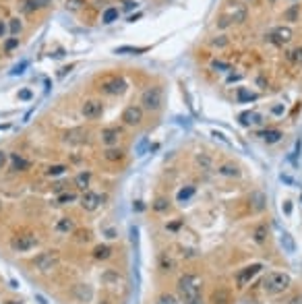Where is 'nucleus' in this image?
Listing matches in <instances>:
<instances>
[{
  "label": "nucleus",
  "mask_w": 302,
  "mask_h": 304,
  "mask_svg": "<svg viewBox=\"0 0 302 304\" xmlns=\"http://www.w3.org/2000/svg\"><path fill=\"white\" fill-rule=\"evenodd\" d=\"M259 139H261L263 143H267V145H273V143H279L284 139V133L279 128H265V130H261V133L257 135Z\"/></svg>",
  "instance_id": "nucleus-14"
},
{
  "label": "nucleus",
  "mask_w": 302,
  "mask_h": 304,
  "mask_svg": "<svg viewBox=\"0 0 302 304\" xmlns=\"http://www.w3.org/2000/svg\"><path fill=\"white\" fill-rule=\"evenodd\" d=\"M91 240V232L89 230H81L79 232V242H89Z\"/></svg>",
  "instance_id": "nucleus-45"
},
{
  "label": "nucleus",
  "mask_w": 302,
  "mask_h": 304,
  "mask_svg": "<svg viewBox=\"0 0 302 304\" xmlns=\"http://www.w3.org/2000/svg\"><path fill=\"white\" fill-rule=\"evenodd\" d=\"M39 244V238L33 232H19L11 238V248L15 252H27Z\"/></svg>",
  "instance_id": "nucleus-7"
},
{
  "label": "nucleus",
  "mask_w": 302,
  "mask_h": 304,
  "mask_svg": "<svg viewBox=\"0 0 302 304\" xmlns=\"http://www.w3.org/2000/svg\"><path fill=\"white\" fill-rule=\"evenodd\" d=\"M79 199V194L75 190H67V192H60L58 194V205H71Z\"/></svg>",
  "instance_id": "nucleus-30"
},
{
  "label": "nucleus",
  "mask_w": 302,
  "mask_h": 304,
  "mask_svg": "<svg viewBox=\"0 0 302 304\" xmlns=\"http://www.w3.org/2000/svg\"><path fill=\"white\" fill-rule=\"evenodd\" d=\"M257 122H261V116H259V114H255V112L240 114V124L242 126H250V124H257Z\"/></svg>",
  "instance_id": "nucleus-31"
},
{
  "label": "nucleus",
  "mask_w": 302,
  "mask_h": 304,
  "mask_svg": "<svg viewBox=\"0 0 302 304\" xmlns=\"http://www.w3.org/2000/svg\"><path fill=\"white\" fill-rule=\"evenodd\" d=\"M228 43H230V39H228L226 35H218V37H213V39L209 41V46H211V48H226Z\"/></svg>",
  "instance_id": "nucleus-37"
},
{
  "label": "nucleus",
  "mask_w": 302,
  "mask_h": 304,
  "mask_svg": "<svg viewBox=\"0 0 302 304\" xmlns=\"http://www.w3.org/2000/svg\"><path fill=\"white\" fill-rule=\"evenodd\" d=\"M75 67V64H69V67H64V69H60V73H58V77H64V75H67L71 69Z\"/></svg>",
  "instance_id": "nucleus-50"
},
{
  "label": "nucleus",
  "mask_w": 302,
  "mask_h": 304,
  "mask_svg": "<svg viewBox=\"0 0 302 304\" xmlns=\"http://www.w3.org/2000/svg\"><path fill=\"white\" fill-rule=\"evenodd\" d=\"M236 99H238L240 104H250V102L259 99V93L246 89V87H238V89H236Z\"/></svg>",
  "instance_id": "nucleus-21"
},
{
  "label": "nucleus",
  "mask_w": 302,
  "mask_h": 304,
  "mask_svg": "<svg viewBox=\"0 0 302 304\" xmlns=\"http://www.w3.org/2000/svg\"><path fill=\"white\" fill-rule=\"evenodd\" d=\"M27 64H29L27 60H23V62H21V64H17V67H15L13 71H11V75H21V73H23V71L27 69Z\"/></svg>",
  "instance_id": "nucleus-44"
},
{
  "label": "nucleus",
  "mask_w": 302,
  "mask_h": 304,
  "mask_svg": "<svg viewBox=\"0 0 302 304\" xmlns=\"http://www.w3.org/2000/svg\"><path fill=\"white\" fill-rule=\"evenodd\" d=\"M104 160H106V162H112V164L122 162V160H124V149H118V147H106V149H104Z\"/></svg>",
  "instance_id": "nucleus-20"
},
{
  "label": "nucleus",
  "mask_w": 302,
  "mask_h": 304,
  "mask_svg": "<svg viewBox=\"0 0 302 304\" xmlns=\"http://www.w3.org/2000/svg\"><path fill=\"white\" fill-rule=\"evenodd\" d=\"M15 48H19V37H9V39L5 41V52L9 54V52H13Z\"/></svg>",
  "instance_id": "nucleus-41"
},
{
  "label": "nucleus",
  "mask_w": 302,
  "mask_h": 304,
  "mask_svg": "<svg viewBox=\"0 0 302 304\" xmlns=\"http://www.w3.org/2000/svg\"><path fill=\"white\" fill-rule=\"evenodd\" d=\"M58 265H60V255L56 250H44L33 259V267L39 273H52L54 269H58Z\"/></svg>",
  "instance_id": "nucleus-6"
},
{
  "label": "nucleus",
  "mask_w": 302,
  "mask_h": 304,
  "mask_svg": "<svg viewBox=\"0 0 302 304\" xmlns=\"http://www.w3.org/2000/svg\"><path fill=\"white\" fill-rule=\"evenodd\" d=\"M73 296L79 300V302H89L93 298V290L89 284H77L73 288Z\"/></svg>",
  "instance_id": "nucleus-15"
},
{
  "label": "nucleus",
  "mask_w": 302,
  "mask_h": 304,
  "mask_svg": "<svg viewBox=\"0 0 302 304\" xmlns=\"http://www.w3.org/2000/svg\"><path fill=\"white\" fill-rule=\"evenodd\" d=\"M147 50H149L147 46H120V48L114 50V54H135V56H139Z\"/></svg>",
  "instance_id": "nucleus-27"
},
{
  "label": "nucleus",
  "mask_w": 302,
  "mask_h": 304,
  "mask_svg": "<svg viewBox=\"0 0 302 304\" xmlns=\"http://www.w3.org/2000/svg\"><path fill=\"white\" fill-rule=\"evenodd\" d=\"M248 17V9L242 5V3H234V5H228L224 9V13L220 15V21L218 25L220 27H230V25H240L244 23Z\"/></svg>",
  "instance_id": "nucleus-4"
},
{
  "label": "nucleus",
  "mask_w": 302,
  "mask_h": 304,
  "mask_svg": "<svg viewBox=\"0 0 302 304\" xmlns=\"http://www.w3.org/2000/svg\"><path fill=\"white\" fill-rule=\"evenodd\" d=\"M81 114H83V118H87V120H97V118L104 114V104H102V99H95V97L85 99L83 106H81Z\"/></svg>",
  "instance_id": "nucleus-10"
},
{
  "label": "nucleus",
  "mask_w": 302,
  "mask_h": 304,
  "mask_svg": "<svg viewBox=\"0 0 302 304\" xmlns=\"http://www.w3.org/2000/svg\"><path fill=\"white\" fill-rule=\"evenodd\" d=\"M156 304H178V302H176V296H172V294H162V296H158Z\"/></svg>",
  "instance_id": "nucleus-40"
},
{
  "label": "nucleus",
  "mask_w": 302,
  "mask_h": 304,
  "mask_svg": "<svg viewBox=\"0 0 302 304\" xmlns=\"http://www.w3.org/2000/svg\"><path fill=\"white\" fill-rule=\"evenodd\" d=\"M7 33H9V23H7V21L0 19V39H5V37H7Z\"/></svg>",
  "instance_id": "nucleus-46"
},
{
  "label": "nucleus",
  "mask_w": 302,
  "mask_h": 304,
  "mask_svg": "<svg viewBox=\"0 0 302 304\" xmlns=\"http://www.w3.org/2000/svg\"><path fill=\"white\" fill-rule=\"evenodd\" d=\"M178 294L184 304H203V279L197 273H184L178 277Z\"/></svg>",
  "instance_id": "nucleus-1"
},
{
  "label": "nucleus",
  "mask_w": 302,
  "mask_h": 304,
  "mask_svg": "<svg viewBox=\"0 0 302 304\" xmlns=\"http://www.w3.org/2000/svg\"><path fill=\"white\" fill-rule=\"evenodd\" d=\"M19 97H21V99H31V91H27V89H23V91H21V93H19Z\"/></svg>",
  "instance_id": "nucleus-49"
},
{
  "label": "nucleus",
  "mask_w": 302,
  "mask_h": 304,
  "mask_svg": "<svg viewBox=\"0 0 302 304\" xmlns=\"http://www.w3.org/2000/svg\"><path fill=\"white\" fill-rule=\"evenodd\" d=\"M286 60L290 64H294V67H300V64H302V46H296V48L288 50L286 52Z\"/></svg>",
  "instance_id": "nucleus-24"
},
{
  "label": "nucleus",
  "mask_w": 302,
  "mask_h": 304,
  "mask_svg": "<svg viewBox=\"0 0 302 304\" xmlns=\"http://www.w3.org/2000/svg\"><path fill=\"white\" fill-rule=\"evenodd\" d=\"M112 257V246H108V244H97L93 248V259L95 261H106V259H110Z\"/></svg>",
  "instance_id": "nucleus-25"
},
{
  "label": "nucleus",
  "mask_w": 302,
  "mask_h": 304,
  "mask_svg": "<svg viewBox=\"0 0 302 304\" xmlns=\"http://www.w3.org/2000/svg\"><path fill=\"white\" fill-rule=\"evenodd\" d=\"M7 166V154H5V151H0V170H3Z\"/></svg>",
  "instance_id": "nucleus-48"
},
{
  "label": "nucleus",
  "mask_w": 302,
  "mask_h": 304,
  "mask_svg": "<svg viewBox=\"0 0 302 304\" xmlns=\"http://www.w3.org/2000/svg\"><path fill=\"white\" fill-rule=\"evenodd\" d=\"M54 230L62 236H69V234L75 232V220L73 217H60V220L56 222V226H54Z\"/></svg>",
  "instance_id": "nucleus-16"
},
{
  "label": "nucleus",
  "mask_w": 302,
  "mask_h": 304,
  "mask_svg": "<svg viewBox=\"0 0 302 304\" xmlns=\"http://www.w3.org/2000/svg\"><path fill=\"white\" fill-rule=\"evenodd\" d=\"M282 246H284L288 252H296V242H294V238H292L288 232L282 234Z\"/></svg>",
  "instance_id": "nucleus-33"
},
{
  "label": "nucleus",
  "mask_w": 302,
  "mask_h": 304,
  "mask_svg": "<svg viewBox=\"0 0 302 304\" xmlns=\"http://www.w3.org/2000/svg\"><path fill=\"white\" fill-rule=\"evenodd\" d=\"M143 116H145V110L141 106H126L124 110H122V116H120V120H122V124H126V126H139L141 122H143Z\"/></svg>",
  "instance_id": "nucleus-9"
},
{
  "label": "nucleus",
  "mask_w": 302,
  "mask_h": 304,
  "mask_svg": "<svg viewBox=\"0 0 302 304\" xmlns=\"http://www.w3.org/2000/svg\"><path fill=\"white\" fill-rule=\"evenodd\" d=\"M192 194H195V186H186V188H182V190H178V201L180 203H186Z\"/></svg>",
  "instance_id": "nucleus-36"
},
{
  "label": "nucleus",
  "mask_w": 302,
  "mask_h": 304,
  "mask_svg": "<svg viewBox=\"0 0 302 304\" xmlns=\"http://www.w3.org/2000/svg\"><path fill=\"white\" fill-rule=\"evenodd\" d=\"M106 201V197L104 194H97V192H93V190H83V194L79 197V203H81V207L85 209V211H95L102 203Z\"/></svg>",
  "instance_id": "nucleus-12"
},
{
  "label": "nucleus",
  "mask_w": 302,
  "mask_h": 304,
  "mask_svg": "<svg viewBox=\"0 0 302 304\" xmlns=\"http://www.w3.org/2000/svg\"><path fill=\"white\" fill-rule=\"evenodd\" d=\"M298 11H300V5L296 3V5H292V9H288L286 13H284V19H288V21H296V17H298Z\"/></svg>",
  "instance_id": "nucleus-39"
},
{
  "label": "nucleus",
  "mask_w": 302,
  "mask_h": 304,
  "mask_svg": "<svg viewBox=\"0 0 302 304\" xmlns=\"http://www.w3.org/2000/svg\"><path fill=\"white\" fill-rule=\"evenodd\" d=\"M5 304H21V302H17V300H9V302H5Z\"/></svg>",
  "instance_id": "nucleus-52"
},
{
  "label": "nucleus",
  "mask_w": 302,
  "mask_h": 304,
  "mask_svg": "<svg viewBox=\"0 0 302 304\" xmlns=\"http://www.w3.org/2000/svg\"><path fill=\"white\" fill-rule=\"evenodd\" d=\"M118 17H120V11H118L116 7H110V9L104 11L102 23H104V25H110V23H114V21H118Z\"/></svg>",
  "instance_id": "nucleus-26"
},
{
  "label": "nucleus",
  "mask_w": 302,
  "mask_h": 304,
  "mask_svg": "<svg viewBox=\"0 0 302 304\" xmlns=\"http://www.w3.org/2000/svg\"><path fill=\"white\" fill-rule=\"evenodd\" d=\"M19 11H21V13H25V15L37 13V9H35V5H33V0H21V3H19Z\"/></svg>",
  "instance_id": "nucleus-34"
},
{
  "label": "nucleus",
  "mask_w": 302,
  "mask_h": 304,
  "mask_svg": "<svg viewBox=\"0 0 302 304\" xmlns=\"http://www.w3.org/2000/svg\"><path fill=\"white\" fill-rule=\"evenodd\" d=\"M261 271H263V263H250V265L242 267L238 273H236V288L244 290Z\"/></svg>",
  "instance_id": "nucleus-8"
},
{
  "label": "nucleus",
  "mask_w": 302,
  "mask_h": 304,
  "mask_svg": "<svg viewBox=\"0 0 302 304\" xmlns=\"http://www.w3.org/2000/svg\"><path fill=\"white\" fill-rule=\"evenodd\" d=\"M33 5H35L37 11H44V9H48L52 5V0H33Z\"/></svg>",
  "instance_id": "nucleus-43"
},
{
  "label": "nucleus",
  "mask_w": 302,
  "mask_h": 304,
  "mask_svg": "<svg viewBox=\"0 0 302 304\" xmlns=\"http://www.w3.org/2000/svg\"><path fill=\"white\" fill-rule=\"evenodd\" d=\"M290 304H302V296H294V298L290 300Z\"/></svg>",
  "instance_id": "nucleus-51"
},
{
  "label": "nucleus",
  "mask_w": 302,
  "mask_h": 304,
  "mask_svg": "<svg viewBox=\"0 0 302 304\" xmlns=\"http://www.w3.org/2000/svg\"><path fill=\"white\" fill-rule=\"evenodd\" d=\"M0 211H3V201H0Z\"/></svg>",
  "instance_id": "nucleus-55"
},
{
  "label": "nucleus",
  "mask_w": 302,
  "mask_h": 304,
  "mask_svg": "<svg viewBox=\"0 0 302 304\" xmlns=\"http://www.w3.org/2000/svg\"><path fill=\"white\" fill-rule=\"evenodd\" d=\"M164 104V91L160 85H151L141 93V108L147 112H158Z\"/></svg>",
  "instance_id": "nucleus-5"
},
{
  "label": "nucleus",
  "mask_w": 302,
  "mask_h": 304,
  "mask_svg": "<svg viewBox=\"0 0 302 304\" xmlns=\"http://www.w3.org/2000/svg\"><path fill=\"white\" fill-rule=\"evenodd\" d=\"M126 89H128V83L122 75H104L97 79V91L102 95L116 97V95H122Z\"/></svg>",
  "instance_id": "nucleus-3"
},
{
  "label": "nucleus",
  "mask_w": 302,
  "mask_h": 304,
  "mask_svg": "<svg viewBox=\"0 0 302 304\" xmlns=\"http://www.w3.org/2000/svg\"><path fill=\"white\" fill-rule=\"evenodd\" d=\"M120 139H122V128H118V126H106L99 133V141L106 147H116Z\"/></svg>",
  "instance_id": "nucleus-13"
},
{
  "label": "nucleus",
  "mask_w": 302,
  "mask_h": 304,
  "mask_svg": "<svg viewBox=\"0 0 302 304\" xmlns=\"http://www.w3.org/2000/svg\"><path fill=\"white\" fill-rule=\"evenodd\" d=\"M85 5V0H64V9L67 11H79Z\"/></svg>",
  "instance_id": "nucleus-38"
},
{
  "label": "nucleus",
  "mask_w": 302,
  "mask_h": 304,
  "mask_svg": "<svg viewBox=\"0 0 302 304\" xmlns=\"http://www.w3.org/2000/svg\"><path fill=\"white\" fill-rule=\"evenodd\" d=\"M31 168V162L25 160L23 156H19V154H11V170L13 172H27Z\"/></svg>",
  "instance_id": "nucleus-18"
},
{
  "label": "nucleus",
  "mask_w": 302,
  "mask_h": 304,
  "mask_svg": "<svg viewBox=\"0 0 302 304\" xmlns=\"http://www.w3.org/2000/svg\"><path fill=\"white\" fill-rule=\"evenodd\" d=\"M151 207H154V211L162 213V211H168V209H170V201H168V199H164V197H160V199H156V201H154V205H151Z\"/></svg>",
  "instance_id": "nucleus-35"
},
{
  "label": "nucleus",
  "mask_w": 302,
  "mask_h": 304,
  "mask_svg": "<svg viewBox=\"0 0 302 304\" xmlns=\"http://www.w3.org/2000/svg\"><path fill=\"white\" fill-rule=\"evenodd\" d=\"M248 201H250L253 211H263V209H265V203H267V197H265L261 190H253L250 197H248Z\"/></svg>",
  "instance_id": "nucleus-19"
},
{
  "label": "nucleus",
  "mask_w": 302,
  "mask_h": 304,
  "mask_svg": "<svg viewBox=\"0 0 302 304\" xmlns=\"http://www.w3.org/2000/svg\"><path fill=\"white\" fill-rule=\"evenodd\" d=\"M290 3H292V5H296V3H298V0H290Z\"/></svg>",
  "instance_id": "nucleus-54"
},
{
  "label": "nucleus",
  "mask_w": 302,
  "mask_h": 304,
  "mask_svg": "<svg viewBox=\"0 0 302 304\" xmlns=\"http://www.w3.org/2000/svg\"><path fill=\"white\" fill-rule=\"evenodd\" d=\"M67 170H69V166H64V164H52V166L46 168V176L56 178V176H62Z\"/></svg>",
  "instance_id": "nucleus-29"
},
{
  "label": "nucleus",
  "mask_w": 302,
  "mask_h": 304,
  "mask_svg": "<svg viewBox=\"0 0 302 304\" xmlns=\"http://www.w3.org/2000/svg\"><path fill=\"white\" fill-rule=\"evenodd\" d=\"M21 31H23V23H21V19H19V17L9 19V33L15 37V35H19Z\"/></svg>",
  "instance_id": "nucleus-32"
},
{
  "label": "nucleus",
  "mask_w": 302,
  "mask_h": 304,
  "mask_svg": "<svg viewBox=\"0 0 302 304\" xmlns=\"http://www.w3.org/2000/svg\"><path fill=\"white\" fill-rule=\"evenodd\" d=\"M211 302H213V304H230V302H232V294H230L228 290L220 288V290H215V292L211 294Z\"/></svg>",
  "instance_id": "nucleus-23"
},
{
  "label": "nucleus",
  "mask_w": 302,
  "mask_h": 304,
  "mask_svg": "<svg viewBox=\"0 0 302 304\" xmlns=\"http://www.w3.org/2000/svg\"><path fill=\"white\" fill-rule=\"evenodd\" d=\"M89 182H91V172L89 170H83L75 176V186L79 190H87L89 188Z\"/></svg>",
  "instance_id": "nucleus-22"
},
{
  "label": "nucleus",
  "mask_w": 302,
  "mask_h": 304,
  "mask_svg": "<svg viewBox=\"0 0 302 304\" xmlns=\"http://www.w3.org/2000/svg\"><path fill=\"white\" fill-rule=\"evenodd\" d=\"M218 174L220 176H226V178H240V168L236 166V164H232V162H226V164H222L220 168H218Z\"/></svg>",
  "instance_id": "nucleus-17"
},
{
  "label": "nucleus",
  "mask_w": 302,
  "mask_h": 304,
  "mask_svg": "<svg viewBox=\"0 0 302 304\" xmlns=\"http://www.w3.org/2000/svg\"><path fill=\"white\" fill-rule=\"evenodd\" d=\"M267 234H269V230H267V226H265V224L257 226V228H255V232H253L255 242H257V244H263V242L267 240Z\"/></svg>",
  "instance_id": "nucleus-28"
},
{
  "label": "nucleus",
  "mask_w": 302,
  "mask_h": 304,
  "mask_svg": "<svg viewBox=\"0 0 302 304\" xmlns=\"http://www.w3.org/2000/svg\"><path fill=\"white\" fill-rule=\"evenodd\" d=\"M99 304H110V302H108V300H102V302H99Z\"/></svg>",
  "instance_id": "nucleus-53"
},
{
  "label": "nucleus",
  "mask_w": 302,
  "mask_h": 304,
  "mask_svg": "<svg viewBox=\"0 0 302 304\" xmlns=\"http://www.w3.org/2000/svg\"><path fill=\"white\" fill-rule=\"evenodd\" d=\"M267 37H269V41L273 43V46H279V48H284V46H288V43L292 41L294 33H292V29H290V27H284V25H279V27L271 29V33H269Z\"/></svg>",
  "instance_id": "nucleus-11"
},
{
  "label": "nucleus",
  "mask_w": 302,
  "mask_h": 304,
  "mask_svg": "<svg viewBox=\"0 0 302 304\" xmlns=\"http://www.w3.org/2000/svg\"><path fill=\"white\" fill-rule=\"evenodd\" d=\"M263 292L269 294V296H277V294H284L290 286H292V277L288 273H282V271H269L265 277H263Z\"/></svg>",
  "instance_id": "nucleus-2"
},
{
  "label": "nucleus",
  "mask_w": 302,
  "mask_h": 304,
  "mask_svg": "<svg viewBox=\"0 0 302 304\" xmlns=\"http://www.w3.org/2000/svg\"><path fill=\"white\" fill-rule=\"evenodd\" d=\"M211 69H215V71H230V64L228 62H222V60H215L213 64H211Z\"/></svg>",
  "instance_id": "nucleus-42"
},
{
  "label": "nucleus",
  "mask_w": 302,
  "mask_h": 304,
  "mask_svg": "<svg viewBox=\"0 0 302 304\" xmlns=\"http://www.w3.org/2000/svg\"><path fill=\"white\" fill-rule=\"evenodd\" d=\"M133 9H137V3H133V0H126L124 7H122V11H133Z\"/></svg>",
  "instance_id": "nucleus-47"
}]
</instances>
